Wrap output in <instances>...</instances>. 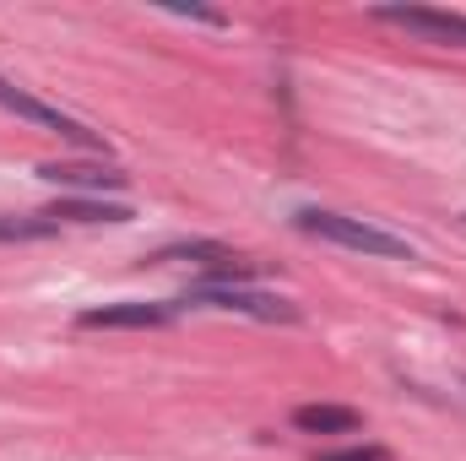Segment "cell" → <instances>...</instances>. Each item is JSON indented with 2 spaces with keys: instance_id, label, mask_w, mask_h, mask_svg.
I'll return each mask as SVG.
<instances>
[{
  "instance_id": "ba28073f",
  "label": "cell",
  "mask_w": 466,
  "mask_h": 461,
  "mask_svg": "<svg viewBox=\"0 0 466 461\" xmlns=\"http://www.w3.org/2000/svg\"><path fill=\"white\" fill-rule=\"evenodd\" d=\"M49 212H55L66 229H71V223H82V229H87V223H130V207L104 201V196H71V201H55Z\"/></svg>"
},
{
  "instance_id": "30bf717a",
  "label": "cell",
  "mask_w": 466,
  "mask_h": 461,
  "mask_svg": "<svg viewBox=\"0 0 466 461\" xmlns=\"http://www.w3.org/2000/svg\"><path fill=\"white\" fill-rule=\"evenodd\" d=\"M315 461H390L385 446H348V451H320Z\"/></svg>"
},
{
  "instance_id": "277c9868",
  "label": "cell",
  "mask_w": 466,
  "mask_h": 461,
  "mask_svg": "<svg viewBox=\"0 0 466 461\" xmlns=\"http://www.w3.org/2000/svg\"><path fill=\"white\" fill-rule=\"evenodd\" d=\"M374 16L390 22V27H407V33H418V38H429V44H456V49H466V16L461 11H434V5H374Z\"/></svg>"
},
{
  "instance_id": "9c48e42d",
  "label": "cell",
  "mask_w": 466,
  "mask_h": 461,
  "mask_svg": "<svg viewBox=\"0 0 466 461\" xmlns=\"http://www.w3.org/2000/svg\"><path fill=\"white\" fill-rule=\"evenodd\" d=\"M66 229L49 207L44 212H0V244H27V239H55Z\"/></svg>"
},
{
  "instance_id": "7a4b0ae2",
  "label": "cell",
  "mask_w": 466,
  "mask_h": 461,
  "mask_svg": "<svg viewBox=\"0 0 466 461\" xmlns=\"http://www.w3.org/2000/svg\"><path fill=\"white\" fill-rule=\"evenodd\" d=\"M179 304H190V310H228V315L277 321V326H293V321H299V304H288V299H277V293L238 288V282H196Z\"/></svg>"
},
{
  "instance_id": "8992f818",
  "label": "cell",
  "mask_w": 466,
  "mask_h": 461,
  "mask_svg": "<svg viewBox=\"0 0 466 461\" xmlns=\"http://www.w3.org/2000/svg\"><path fill=\"white\" fill-rule=\"evenodd\" d=\"M38 179L49 185H66V190H125L130 174L119 163H38Z\"/></svg>"
},
{
  "instance_id": "6da1fadb",
  "label": "cell",
  "mask_w": 466,
  "mask_h": 461,
  "mask_svg": "<svg viewBox=\"0 0 466 461\" xmlns=\"http://www.w3.org/2000/svg\"><path fill=\"white\" fill-rule=\"evenodd\" d=\"M309 239H326V244H342L358 255H374V261H412V244L401 233L380 229V223H363V218H342V212H320V207H304L293 218Z\"/></svg>"
},
{
  "instance_id": "3957f363",
  "label": "cell",
  "mask_w": 466,
  "mask_h": 461,
  "mask_svg": "<svg viewBox=\"0 0 466 461\" xmlns=\"http://www.w3.org/2000/svg\"><path fill=\"white\" fill-rule=\"evenodd\" d=\"M0 109H5V115H16V119H27V125H44V130L66 136V141H76V147H87V152H109V141H104L98 130H87L82 119L60 115L55 104L33 98L27 87H16V82H5V77H0Z\"/></svg>"
},
{
  "instance_id": "52a82bcc",
  "label": "cell",
  "mask_w": 466,
  "mask_h": 461,
  "mask_svg": "<svg viewBox=\"0 0 466 461\" xmlns=\"http://www.w3.org/2000/svg\"><path fill=\"white\" fill-rule=\"evenodd\" d=\"M293 429H304V435H358L363 413L342 407V402H304V407H293Z\"/></svg>"
},
{
  "instance_id": "5b68a950",
  "label": "cell",
  "mask_w": 466,
  "mask_h": 461,
  "mask_svg": "<svg viewBox=\"0 0 466 461\" xmlns=\"http://www.w3.org/2000/svg\"><path fill=\"white\" fill-rule=\"evenodd\" d=\"M168 321H174V304H98L76 315L82 332H152Z\"/></svg>"
}]
</instances>
